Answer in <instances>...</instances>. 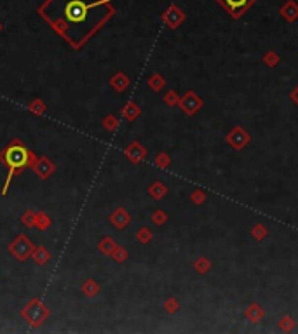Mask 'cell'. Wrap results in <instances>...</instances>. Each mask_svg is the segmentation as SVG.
<instances>
[{
    "label": "cell",
    "mask_w": 298,
    "mask_h": 334,
    "mask_svg": "<svg viewBox=\"0 0 298 334\" xmlns=\"http://www.w3.org/2000/svg\"><path fill=\"white\" fill-rule=\"evenodd\" d=\"M110 0H45L39 14L74 49H79L112 16Z\"/></svg>",
    "instance_id": "obj_1"
},
{
    "label": "cell",
    "mask_w": 298,
    "mask_h": 334,
    "mask_svg": "<svg viewBox=\"0 0 298 334\" xmlns=\"http://www.w3.org/2000/svg\"><path fill=\"white\" fill-rule=\"evenodd\" d=\"M35 158H37V155L32 153V151H30L19 140H14V143H11L2 153H0V160L9 167V176H7V180H5V186H4V190H2V193L4 195L7 193V188H9V185H11L12 176H14V174H19L25 167H32Z\"/></svg>",
    "instance_id": "obj_2"
},
{
    "label": "cell",
    "mask_w": 298,
    "mask_h": 334,
    "mask_svg": "<svg viewBox=\"0 0 298 334\" xmlns=\"http://www.w3.org/2000/svg\"><path fill=\"white\" fill-rule=\"evenodd\" d=\"M21 317L32 327H37L49 317V308L44 303L39 301V299H32V301L21 310Z\"/></svg>",
    "instance_id": "obj_3"
},
{
    "label": "cell",
    "mask_w": 298,
    "mask_h": 334,
    "mask_svg": "<svg viewBox=\"0 0 298 334\" xmlns=\"http://www.w3.org/2000/svg\"><path fill=\"white\" fill-rule=\"evenodd\" d=\"M214 2H218L232 18L237 19L241 18L256 0H214Z\"/></svg>",
    "instance_id": "obj_4"
},
{
    "label": "cell",
    "mask_w": 298,
    "mask_h": 334,
    "mask_svg": "<svg viewBox=\"0 0 298 334\" xmlns=\"http://www.w3.org/2000/svg\"><path fill=\"white\" fill-rule=\"evenodd\" d=\"M9 251H11L12 256H16L19 261H25L28 256H32L33 244L30 242V239L26 235H18L14 239V242L9 246Z\"/></svg>",
    "instance_id": "obj_5"
},
{
    "label": "cell",
    "mask_w": 298,
    "mask_h": 334,
    "mask_svg": "<svg viewBox=\"0 0 298 334\" xmlns=\"http://www.w3.org/2000/svg\"><path fill=\"white\" fill-rule=\"evenodd\" d=\"M32 167H33V171L37 173V176H41L42 180H45V178L51 176V174L54 173V165H52L45 157H37L33 160Z\"/></svg>",
    "instance_id": "obj_6"
},
{
    "label": "cell",
    "mask_w": 298,
    "mask_h": 334,
    "mask_svg": "<svg viewBox=\"0 0 298 334\" xmlns=\"http://www.w3.org/2000/svg\"><path fill=\"white\" fill-rule=\"evenodd\" d=\"M110 221H112V224H114L115 228L122 230L124 226H128V223L131 221V216H129V214L126 213L124 209H115L114 213L110 214Z\"/></svg>",
    "instance_id": "obj_7"
},
{
    "label": "cell",
    "mask_w": 298,
    "mask_h": 334,
    "mask_svg": "<svg viewBox=\"0 0 298 334\" xmlns=\"http://www.w3.org/2000/svg\"><path fill=\"white\" fill-rule=\"evenodd\" d=\"M188 99H190V101H187V98L183 96V99H181V108H183L188 115H194V111L203 105V101H201L194 92H188Z\"/></svg>",
    "instance_id": "obj_8"
},
{
    "label": "cell",
    "mask_w": 298,
    "mask_h": 334,
    "mask_svg": "<svg viewBox=\"0 0 298 334\" xmlns=\"http://www.w3.org/2000/svg\"><path fill=\"white\" fill-rule=\"evenodd\" d=\"M145 153H147V151L143 150V148L140 147V145L138 143H132L131 147L128 148V150H126V155H128L129 158H131L132 162H138V160H141V158L145 157Z\"/></svg>",
    "instance_id": "obj_9"
},
{
    "label": "cell",
    "mask_w": 298,
    "mask_h": 334,
    "mask_svg": "<svg viewBox=\"0 0 298 334\" xmlns=\"http://www.w3.org/2000/svg\"><path fill=\"white\" fill-rule=\"evenodd\" d=\"M32 256H33V260H35V263L37 264H45L49 261V258H51V253H49L45 247H37V249H33V253H32Z\"/></svg>",
    "instance_id": "obj_10"
},
{
    "label": "cell",
    "mask_w": 298,
    "mask_h": 334,
    "mask_svg": "<svg viewBox=\"0 0 298 334\" xmlns=\"http://www.w3.org/2000/svg\"><path fill=\"white\" fill-rule=\"evenodd\" d=\"M28 110L32 111V113H35V115H44L45 110H47V107L44 105V101H42V99L35 98L32 103L28 105Z\"/></svg>",
    "instance_id": "obj_11"
},
{
    "label": "cell",
    "mask_w": 298,
    "mask_h": 334,
    "mask_svg": "<svg viewBox=\"0 0 298 334\" xmlns=\"http://www.w3.org/2000/svg\"><path fill=\"white\" fill-rule=\"evenodd\" d=\"M241 138H250V136H248V134H246V132H244V131H241V129H236V131L232 132V134H228L227 140H228V141L237 140L236 143H234V147H236V148H241V147H244V145H246V141H241Z\"/></svg>",
    "instance_id": "obj_12"
},
{
    "label": "cell",
    "mask_w": 298,
    "mask_h": 334,
    "mask_svg": "<svg viewBox=\"0 0 298 334\" xmlns=\"http://www.w3.org/2000/svg\"><path fill=\"white\" fill-rule=\"evenodd\" d=\"M82 291H84V294L85 296H96L98 294V291H99V287H98V284L94 282V280H85V284L82 286Z\"/></svg>",
    "instance_id": "obj_13"
},
{
    "label": "cell",
    "mask_w": 298,
    "mask_h": 334,
    "mask_svg": "<svg viewBox=\"0 0 298 334\" xmlns=\"http://www.w3.org/2000/svg\"><path fill=\"white\" fill-rule=\"evenodd\" d=\"M112 85H114L117 91H124V89L128 87V78H126L122 74H117L114 78H112Z\"/></svg>",
    "instance_id": "obj_14"
},
{
    "label": "cell",
    "mask_w": 298,
    "mask_h": 334,
    "mask_svg": "<svg viewBox=\"0 0 298 334\" xmlns=\"http://www.w3.org/2000/svg\"><path fill=\"white\" fill-rule=\"evenodd\" d=\"M35 226H37L39 230H47V228L51 226V220H49L44 213H37V223H35Z\"/></svg>",
    "instance_id": "obj_15"
},
{
    "label": "cell",
    "mask_w": 298,
    "mask_h": 334,
    "mask_svg": "<svg viewBox=\"0 0 298 334\" xmlns=\"http://www.w3.org/2000/svg\"><path fill=\"white\" fill-rule=\"evenodd\" d=\"M21 221L25 223V226H35V223H37V213L26 211V213L21 216Z\"/></svg>",
    "instance_id": "obj_16"
},
{
    "label": "cell",
    "mask_w": 298,
    "mask_h": 334,
    "mask_svg": "<svg viewBox=\"0 0 298 334\" xmlns=\"http://www.w3.org/2000/svg\"><path fill=\"white\" fill-rule=\"evenodd\" d=\"M114 249H115V244L112 242L110 237H105L103 242L99 244V251H101L103 254H112L114 253Z\"/></svg>",
    "instance_id": "obj_17"
},
{
    "label": "cell",
    "mask_w": 298,
    "mask_h": 334,
    "mask_svg": "<svg viewBox=\"0 0 298 334\" xmlns=\"http://www.w3.org/2000/svg\"><path fill=\"white\" fill-rule=\"evenodd\" d=\"M124 115L129 118V120H132V118L136 117V115H140V110H138V108H134V105H128V107L124 108Z\"/></svg>",
    "instance_id": "obj_18"
},
{
    "label": "cell",
    "mask_w": 298,
    "mask_h": 334,
    "mask_svg": "<svg viewBox=\"0 0 298 334\" xmlns=\"http://www.w3.org/2000/svg\"><path fill=\"white\" fill-rule=\"evenodd\" d=\"M150 193H152V195H155L154 198H161L162 195L166 193V188L162 186L161 183H155V186H154V188H150Z\"/></svg>",
    "instance_id": "obj_19"
},
{
    "label": "cell",
    "mask_w": 298,
    "mask_h": 334,
    "mask_svg": "<svg viewBox=\"0 0 298 334\" xmlns=\"http://www.w3.org/2000/svg\"><path fill=\"white\" fill-rule=\"evenodd\" d=\"M112 256H114L117 261H122L126 256H128V254H126V251H124V249H119V247H115L114 253H112Z\"/></svg>",
    "instance_id": "obj_20"
},
{
    "label": "cell",
    "mask_w": 298,
    "mask_h": 334,
    "mask_svg": "<svg viewBox=\"0 0 298 334\" xmlns=\"http://www.w3.org/2000/svg\"><path fill=\"white\" fill-rule=\"evenodd\" d=\"M150 85H152V87L155 89V91H159V89L162 87V78H161V77H157V75H155L154 78H150Z\"/></svg>",
    "instance_id": "obj_21"
},
{
    "label": "cell",
    "mask_w": 298,
    "mask_h": 334,
    "mask_svg": "<svg viewBox=\"0 0 298 334\" xmlns=\"http://www.w3.org/2000/svg\"><path fill=\"white\" fill-rule=\"evenodd\" d=\"M140 237H143V239H140L141 242H148V240H150V239H148V237H150L148 230H141V231H140Z\"/></svg>",
    "instance_id": "obj_22"
},
{
    "label": "cell",
    "mask_w": 298,
    "mask_h": 334,
    "mask_svg": "<svg viewBox=\"0 0 298 334\" xmlns=\"http://www.w3.org/2000/svg\"><path fill=\"white\" fill-rule=\"evenodd\" d=\"M291 98H293V101H295V103H297V105H298V87H297V89H295V91H293V92H291Z\"/></svg>",
    "instance_id": "obj_23"
}]
</instances>
